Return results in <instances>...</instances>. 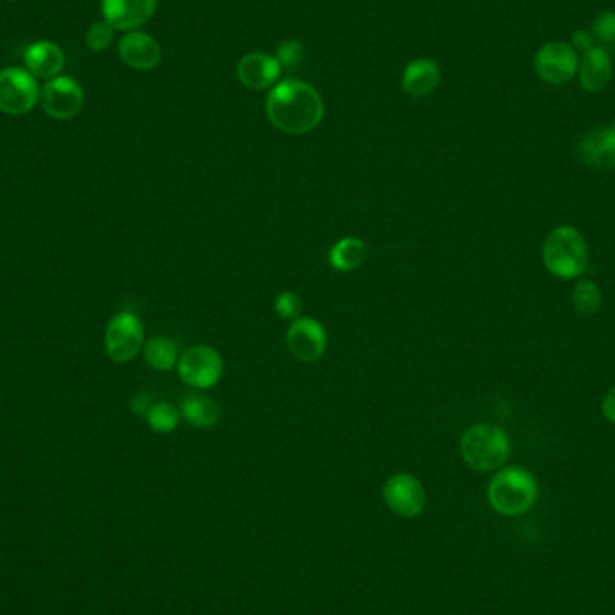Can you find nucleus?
<instances>
[{
	"label": "nucleus",
	"mask_w": 615,
	"mask_h": 615,
	"mask_svg": "<svg viewBox=\"0 0 615 615\" xmlns=\"http://www.w3.org/2000/svg\"><path fill=\"white\" fill-rule=\"evenodd\" d=\"M267 114L272 125L285 134H308L321 123L324 103L308 83L288 80L270 90Z\"/></svg>",
	"instance_id": "f257e3e1"
},
{
	"label": "nucleus",
	"mask_w": 615,
	"mask_h": 615,
	"mask_svg": "<svg viewBox=\"0 0 615 615\" xmlns=\"http://www.w3.org/2000/svg\"><path fill=\"white\" fill-rule=\"evenodd\" d=\"M542 259L553 276L576 279L589 267V245L578 229L562 225L545 238Z\"/></svg>",
	"instance_id": "f03ea898"
},
{
	"label": "nucleus",
	"mask_w": 615,
	"mask_h": 615,
	"mask_svg": "<svg viewBox=\"0 0 615 615\" xmlns=\"http://www.w3.org/2000/svg\"><path fill=\"white\" fill-rule=\"evenodd\" d=\"M464 463L477 472H495L508 463L511 441L506 430L479 423L464 432L459 443Z\"/></svg>",
	"instance_id": "7ed1b4c3"
},
{
	"label": "nucleus",
	"mask_w": 615,
	"mask_h": 615,
	"mask_svg": "<svg viewBox=\"0 0 615 615\" xmlns=\"http://www.w3.org/2000/svg\"><path fill=\"white\" fill-rule=\"evenodd\" d=\"M538 497V484L531 472L522 466L500 468L488 486L491 508L504 517H517L533 508Z\"/></svg>",
	"instance_id": "20e7f679"
},
{
	"label": "nucleus",
	"mask_w": 615,
	"mask_h": 615,
	"mask_svg": "<svg viewBox=\"0 0 615 615\" xmlns=\"http://www.w3.org/2000/svg\"><path fill=\"white\" fill-rule=\"evenodd\" d=\"M143 344V322L134 312L123 310L110 319L105 331V349L114 362L125 364L134 360L143 349Z\"/></svg>",
	"instance_id": "39448f33"
},
{
	"label": "nucleus",
	"mask_w": 615,
	"mask_h": 615,
	"mask_svg": "<svg viewBox=\"0 0 615 615\" xmlns=\"http://www.w3.org/2000/svg\"><path fill=\"white\" fill-rule=\"evenodd\" d=\"M40 99V87L35 76L20 67L0 71V112L22 116L35 108Z\"/></svg>",
	"instance_id": "423d86ee"
},
{
	"label": "nucleus",
	"mask_w": 615,
	"mask_h": 615,
	"mask_svg": "<svg viewBox=\"0 0 615 615\" xmlns=\"http://www.w3.org/2000/svg\"><path fill=\"white\" fill-rule=\"evenodd\" d=\"M180 380L193 389H211L223 375V358L211 346H193L179 358Z\"/></svg>",
	"instance_id": "0eeeda50"
},
{
	"label": "nucleus",
	"mask_w": 615,
	"mask_h": 615,
	"mask_svg": "<svg viewBox=\"0 0 615 615\" xmlns=\"http://www.w3.org/2000/svg\"><path fill=\"white\" fill-rule=\"evenodd\" d=\"M580 67L578 51L567 42H549L538 49L535 71L549 85H565L576 76Z\"/></svg>",
	"instance_id": "6e6552de"
},
{
	"label": "nucleus",
	"mask_w": 615,
	"mask_h": 615,
	"mask_svg": "<svg viewBox=\"0 0 615 615\" xmlns=\"http://www.w3.org/2000/svg\"><path fill=\"white\" fill-rule=\"evenodd\" d=\"M384 500L394 515L414 518L425 509L427 493L423 484L414 475L396 473L384 484Z\"/></svg>",
	"instance_id": "1a4fd4ad"
},
{
	"label": "nucleus",
	"mask_w": 615,
	"mask_h": 615,
	"mask_svg": "<svg viewBox=\"0 0 615 615\" xmlns=\"http://www.w3.org/2000/svg\"><path fill=\"white\" fill-rule=\"evenodd\" d=\"M40 101L47 116L63 121L80 114L85 96L78 81L67 76H56L44 85Z\"/></svg>",
	"instance_id": "9d476101"
},
{
	"label": "nucleus",
	"mask_w": 615,
	"mask_h": 615,
	"mask_svg": "<svg viewBox=\"0 0 615 615\" xmlns=\"http://www.w3.org/2000/svg\"><path fill=\"white\" fill-rule=\"evenodd\" d=\"M286 344L294 357L301 362H317L328 346L326 330L321 322L312 317H303L290 324L286 333Z\"/></svg>",
	"instance_id": "9b49d317"
},
{
	"label": "nucleus",
	"mask_w": 615,
	"mask_h": 615,
	"mask_svg": "<svg viewBox=\"0 0 615 615\" xmlns=\"http://www.w3.org/2000/svg\"><path fill=\"white\" fill-rule=\"evenodd\" d=\"M157 8V0H101V13L114 29L134 31L146 24Z\"/></svg>",
	"instance_id": "f8f14e48"
},
{
	"label": "nucleus",
	"mask_w": 615,
	"mask_h": 615,
	"mask_svg": "<svg viewBox=\"0 0 615 615\" xmlns=\"http://www.w3.org/2000/svg\"><path fill=\"white\" fill-rule=\"evenodd\" d=\"M119 56L135 71H152L161 63V47L152 36L132 31L119 42Z\"/></svg>",
	"instance_id": "ddd939ff"
},
{
	"label": "nucleus",
	"mask_w": 615,
	"mask_h": 615,
	"mask_svg": "<svg viewBox=\"0 0 615 615\" xmlns=\"http://www.w3.org/2000/svg\"><path fill=\"white\" fill-rule=\"evenodd\" d=\"M279 74H281V63L268 54H247L238 63V76L247 89H268L270 85L276 83Z\"/></svg>",
	"instance_id": "4468645a"
},
{
	"label": "nucleus",
	"mask_w": 615,
	"mask_h": 615,
	"mask_svg": "<svg viewBox=\"0 0 615 615\" xmlns=\"http://www.w3.org/2000/svg\"><path fill=\"white\" fill-rule=\"evenodd\" d=\"M581 161L598 170L615 168V132L607 128H596L583 137L580 144Z\"/></svg>",
	"instance_id": "2eb2a0df"
},
{
	"label": "nucleus",
	"mask_w": 615,
	"mask_h": 615,
	"mask_svg": "<svg viewBox=\"0 0 615 615\" xmlns=\"http://www.w3.org/2000/svg\"><path fill=\"white\" fill-rule=\"evenodd\" d=\"M581 87L587 92H599L607 89L612 80V60L605 49L592 47L587 53H583L578 67Z\"/></svg>",
	"instance_id": "dca6fc26"
},
{
	"label": "nucleus",
	"mask_w": 615,
	"mask_h": 615,
	"mask_svg": "<svg viewBox=\"0 0 615 615\" xmlns=\"http://www.w3.org/2000/svg\"><path fill=\"white\" fill-rule=\"evenodd\" d=\"M24 62H26L27 71L36 78L53 80L58 76V72L62 71L65 56L58 45L44 40V42H36L27 47Z\"/></svg>",
	"instance_id": "f3484780"
},
{
	"label": "nucleus",
	"mask_w": 615,
	"mask_h": 615,
	"mask_svg": "<svg viewBox=\"0 0 615 615\" xmlns=\"http://www.w3.org/2000/svg\"><path fill=\"white\" fill-rule=\"evenodd\" d=\"M439 67L430 60H416L403 72V92L410 98H425L439 85Z\"/></svg>",
	"instance_id": "a211bd4d"
},
{
	"label": "nucleus",
	"mask_w": 615,
	"mask_h": 615,
	"mask_svg": "<svg viewBox=\"0 0 615 615\" xmlns=\"http://www.w3.org/2000/svg\"><path fill=\"white\" fill-rule=\"evenodd\" d=\"M180 416L193 427L209 428L220 421L222 409L213 398H207L202 394H191L180 403Z\"/></svg>",
	"instance_id": "6ab92c4d"
},
{
	"label": "nucleus",
	"mask_w": 615,
	"mask_h": 615,
	"mask_svg": "<svg viewBox=\"0 0 615 615\" xmlns=\"http://www.w3.org/2000/svg\"><path fill=\"white\" fill-rule=\"evenodd\" d=\"M366 243L358 238H342L330 250V265L339 272H351L364 263Z\"/></svg>",
	"instance_id": "aec40b11"
},
{
	"label": "nucleus",
	"mask_w": 615,
	"mask_h": 615,
	"mask_svg": "<svg viewBox=\"0 0 615 615\" xmlns=\"http://www.w3.org/2000/svg\"><path fill=\"white\" fill-rule=\"evenodd\" d=\"M144 358L152 369L166 373L179 364V349L173 340L153 337L144 344Z\"/></svg>",
	"instance_id": "412c9836"
},
{
	"label": "nucleus",
	"mask_w": 615,
	"mask_h": 615,
	"mask_svg": "<svg viewBox=\"0 0 615 615\" xmlns=\"http://www.w3.org/2000/svg\"><path fill=\"white\" fill-rule=\"evenodd\" d=\"M572 304L576 308V312L583 315H592L598 313L603 303V297L599 292L598 285L592 283L589 279H580L574 288H572Z\"/></svg>",
	"instance_id": "4be33fe9"
},
{
	"label": "nucleus",
	"mask_w": 615,
	"mask_h": 615,
	"mask_svg": "<svg viewBox=\"0 0 615 615\" xmlns=\"http://www.w3.org/2000/svg\"><path fill=\"white\" fill-rule=\"evenodd\" d=\"M148 425L157 434H170L179 427L180 410L168 402L153 403L152 409L146 416Z\"/></svg>",
	"instance_id": "5701e85b"
},
{
	"label": "nucleus",
	"mask_w": 615,
	"mask_h": 615,
	"mask_svg": "<svg viewBox=\"0 0 615 615\" xmlns=\"http://www.w3.org/2000/svg\"><path fill=\"white\" fill-rule=\"evenodd\" d=\"M274 310L277 315L285 321L294 322L297 319H301V313H303V301L299 295L294 292H283L276 297V303H274Z\"/></svg>",
	"instance_id": "b1692460"
},
{
	"label": "nucleus",
	"mask_w": 615,
	"mask_h": 615,
	"mask_svg": "<svg viewBox=\"0 0 615 615\" xmlns=\"http://www.w3.org/2000/svg\"><path fill=\"white\" fill-rule=\"evenodd\" d=\"M87 45H89L92 51H103L112 44L114 40V27L110 26L108 22H96L90 26L87 31Z\"/></svg>",
	"instance_id": "393cba45"
},
{
	"label": "nucleus",
	"mask_w": 615,
	"mask_h": 615,
	"mask_svg": "<svg viewBox=\"0 0 615 615\" xmlns=\"http://www.w3.org/2000/svg\"><path fill=\"white\" fill-rule=\"evenodd\" d=\"M592 36L601 44H614L615 42V13L614 11H603L599 13L594 26H592Z\"/></svg>",
	"instance_id": "a878e982"
},
{
	"label": "nucleus",
	"mask_w": 615,
	"mask_h": 615,
	"mask_svg": "<svg viewBox=\"0 0 615 615\" xmlns=\"http://www.w3.org/2000/svg\"><path fill=\"white\" fill-rule=\"evenodd\" d=\"M303 60V45L295 40H286L277 47V62L285 67H297Z\"/></svg>",
	"instance_id": "bb28decb"
},
{
	"label": "nucleus",
	"mask_w": 615,
	"mask_h": 615,
	"mask_svg": "<svg viewBox=\"0 0 615 615\" xmlns=\"http://www.w3.org/2000/svg\"><path fill=\"white\" fill-rule=\"evenodd\" d=\"M571 45L576 51H581V53H587L592 47H596L594 45V36L589 31H585V29H578V31L572 33Z\"/></svg>",
	"instance_id": "cd10ccee"
},
{
	"label": "nucleus",
	"mask_w": 615,
	"mask_h": 615,
	"mask_svg": "<svg viewBox=\"0 0 615 615\" xmlns=\"http://www.w3.org/2000/svg\"><path fill=\"white\" fill-rule=\"evenodd\" d=\"M153 400L150 394L139 393L135 394L134 400H132V412L139 418H146L148 412L152 409Z\"/></svg>",
	"instance_id": "c85d7f7f"
},
{
	"label": "nucleus",
	"mask_w": 615,
	"mask_h": 615,
	"mask_svg": "<svg viewBox=\"0 0 615 615\" xmlns=\"http://www.w3.org/2000/svg\"><path fill=\"white\" fill-rule=\"evenodd\" d=\"M601 410H603V416L615 425V387L608 391L605 400H603V405H601Z\"/></svg>",
	"instance_id": "c756f323"
},
{
	"label": "nucleus",
	"mask_w": 615,
	"mask_h": 615,
	"mask_svg": "<svg viewBox=\"0 0 615 615\" xmlns=\"http://www.w3.org/2000/svg\"><path fill=\"white\" fill-rule=\"evenodd\" d=\"M610 128H612V130H614L615 132V121H614V125L610 126Z\"/></svg>",
	"instance_id": "7c9ffc66"
},
{
	"label": "nucleus",
	"mask_w": 615,
	"mask_h": 615,
	"mask_svg": "<svg viewBox=\"0 0 615 615\" xmlns=\"http://www.w3.org/2000/svg\"><path fill=\"white\" fill-rule=\"evenodd\" d=\"M11 2H15V0H11Z\"/></svg>",
	"instance_id": "2f4dec72"
}]
</instances>
